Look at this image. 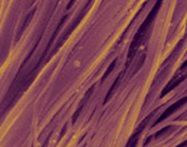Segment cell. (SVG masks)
<instances>
[{
  "label": "cell",
  "instance_id": "6da1fadb",
  "mask_svg": "<svg viewBox=\"0 0 187 147\" xmlns=\"http://www.w3.org/2000/svg\"><path fill=\"white\" fill-rule=\"evenodd\" d=\"M115 61H113V62H112V63H111V65H110L109 67H108L107 72H105V75H104V78H106V77H107V75H108V74H109V72H111V70H112V69H113V66H115Z\"/></svg>",
  "mask_w": 187,
  "mask_h": 147
}]
</instances>
